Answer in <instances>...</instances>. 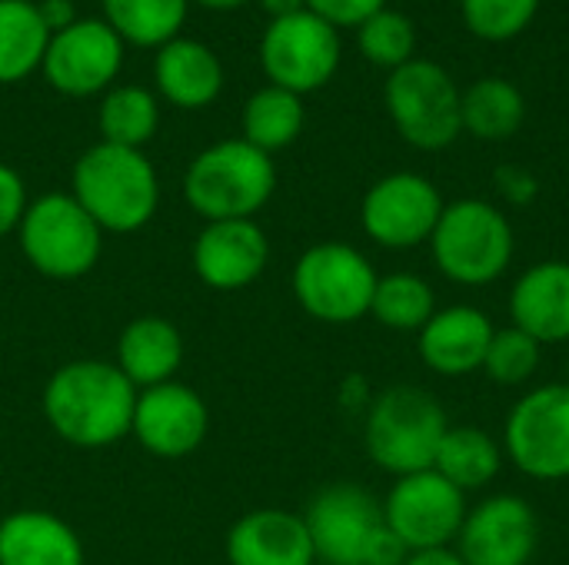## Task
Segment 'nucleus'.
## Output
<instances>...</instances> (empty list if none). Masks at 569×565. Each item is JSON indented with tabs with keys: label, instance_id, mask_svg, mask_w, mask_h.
Returning a JSON list of instances; mask_svg holds the SVG:
<instances>
[{
	"label": "nucleus",
	"instance_id": "1",
	"mask_svg": "<svg viewBox=\"0 0 569 565\" xmlns=\"http://www.w3.org/2000/svg\"><path fill=\"white\" fill-rule=\"evenodd\" d=\"M137 386L107 360H73L53 370L40 410L47 426L70 446L103 450L130 436Z\"/></svg>",
	"mask_w": 569,
	"mask_h": 565
},
{
	"label": "nucleus",
	"instance_id": "2",
	"mask_svg": "<svg viewBox=\"0 0 569 565\" xmlns=\"http://www.w3.org/2000/svg\"><path fill=\"white\" fill-rule=\"evenodd\" d=\"M73 200L93 216L103 233H137L160 210V180L143 150L93 143L70 173Z\"/></svg>",
	"mask_w": 569,
	"mask_h": 565
},
{
	"label": "nucleus",
	"instance_id": "3",
	"mask_svg": "<svg viewBox=\"0 0 569 565\" xmlns=\"http://www.w3.org/2000/svg\"><path fill=\"white\" fill-rule=\"evenodd\" d=\"M277 190L273 157L243 137L203 147L183 173V200L203 220H253Z\"/></svg>",
	"mask_w": 569,
	"mask_h": 565
},
{
	"label": "nucleus",
	"instance_id": "4",
	"mask_svg": "<svg viewBox=\"0 0 569 565\" xmlns=\"http://www.w3.org/2000/svg\"><path fill=\"white\" fill-rule=\"evenodd\" d=\"M447 426V413L433 393L420 386H390L367 410L363 446L383 473L400 480L433 470V456Z\"/></svg>",
	"mask_w": 569,
	"mask_h": 565
},
{
	"label": "nucleus",
	"instance_id": "5",
	"mask_svg": "<svg viewBox=\"0 0 569 565\" xmlns=\"http://www.w3.org/2000/svg\"><path fill=\"white\" fill-rule=\"evenodd\" d=\"M517 236L503 210L487 200L447 203L430 236L437 270L460 286H487L513 263Z\"/></svg>",
	"mask_w": 569,
	"mask_h": 565
},
{
	"label": "nucleus",
	"instance_id": "6",
	"mask_svg": "<svg viewBox=\"0 0 569 565\" xmlns=\"http://www.w3.org/2000/svg\"><path fill=\"white\" fill-rule=\"evenodd\" d=\"M103 236L107 233L73 200L70 190L30 200L17 226V243L27 263L57 283L87 276L103 253Z\"/></svg>",
	"mask_w": 569,
	"mask_h": 565
},
{
	"label": "nucleus",
	"instance_id": "7",
	"mask_svg": "<svg viewBox=\"0 0 569 565\" xmlns=\"http://www.w3.org/2000/svg\"><path fill=\"white\" fill-rule=\"evenodd\" d=\"M373 263L350 243L323 240L300 253L293 266V296L300 310L320 323L347 326L370 313L377 290Z\"/></svg>",
	"mask_w": 569,
	"mask_h": 565
},
{
	"label": "nucleus",
	"instance_id": "8",
	"mask_svg": "<svg viewBox=\"0 0 569 565\" xmlns=\"http://www.w3.org/2000/svg\"><path fill=\"white\" fill-rule=\"evenodd\" d=\"M383 103L400 137L417 150H443L463 130L460 90L453 77L433 60L413 57L403 67L390 70Z\"/></svg>",
	"mask_w": 569,
	"mask_h": 565
},
{
	"label": "nucleus",
	"instance_id": "9",
	"mask_svg": "<svg viewBox=\"0 0 569 565\" xmlns=\"http://www.w3.org/2000/svg\"><path fill=\"white\" fill-rule=\"evenodd\" d=\"M503 456L530 480H569V386L547 383L520 396L503 426Z\"/></svg>",
	"mask_w": 569,
	"mask_h": 565
},
{
	"label": "nucleus",
	"instance_id": "10",
	"mask_svg": "<svg viewBox=\"0 0 569 565\" xmlns=\"http://www.w3.org/2000/svg\"><path fill=\"white\" fill-rule=\"evenodd\" d=\"M340 30L310 10L270 20L260 37V67L273 87L297 97L327 87L340 67Z\"/></svg>",
	"mask_w": 569,
	"mask_h": 565
},
{
	"label": "nucleus",
	"instance_id": "11",
	"mask_svg": "<svg viewBox=\"0 0 569 565\" xmlns=\"http://www.w3.org/2000/svg\"><path fill=\"white\" fill-rule=\"evenodd\" d=\"M123 50L127 43L103 17H80L67 30L50 33L40 73L60 97H103L123 70Z\"/></svg>",
	"mask_w": 569,
	"mask_h": 565
},
{
	"label": "nucleus",
	"instance_id": "12",
	"mask_svg": "<svg viewBox=\"0 0 569 565\" xmlns=\"http://www.w3.org/2000/svg\"><path fill=\"white\" fill-rule=\"evenodd\" d=\"M463 519L467 493H460L437 470L400 476L383 500V523L407 543L410 553L453 546Z\"/></svg>",
	"mask_w": 569,
	"mask_h": 565
},
{
	"label": "nucleus",
	"instance_id": "13",
	"mask_svg": "<svg viewBox=\"0 0 569 565\" xmlns=\"http://www.w3.org/2000/svg\"><path fill=\"white\" fill-rule=\"evenodd\" d=\"M443 206L440 190L427 176L403 170L377 180L363 193L360 226L383 250H413L430 243Z\"/></svg>",
	"mask_w": 569,
	"mask_h": 565
},
{
	"label": "nucleus",
	"instance_id": "14",
	"mask_svg": "<svg viewBox=\"0 0 569 565\" xmlns=\"http://www.w3.org/2000/svg\"><path fill=\"white\" fill-rule=\"evenodd\" d=\"M317 563L363 565L370 543L383 529V503L357 483L320 490L303 513Z\"/></svg>",
	"mask_w": 569,
	"mask_h": 565
},
{
	"label": "nucleus",
	"instance_id": "15",
	"mask_svg": "<svg viewBox=\"0 0 569 565\" xmlns=\"http://www.w3.org/2000/svg\"><path fill=\"white\" fill-rule=\"evenodd\" d=\"M210 433V410L187 383H160L137 393L130 436L157 460H183L203 446Z\"/></svg>",
	"mask_w": 569,
	"mask_h": 565
},
{
	"label": "nucleus",
	"instance_id": "16",
	"mask_svg": "<svg viewBox=\"0 0 569 565\" xmlns=\"http://www.w3.org/2000/svg\"><path fill=\"white\" fill-rule=\"evenodd\" d=\"M540 523L523 496L500 493L467 509L457 553L467 565H527L537 553Z\"/></svg>",
	"mask_w": 569,
	"mask_h": 565
},
{
	"label": "nucleus",
	"instance_id": "17",
	"mask_svg": "<svg viewBox=\"0 0 569 565\" xmlns=\"http://www.w3.org/2000/svg\"><path fill=\"white\" fill-rule=\"evenodd\" d=\"M190 260L203 286L233 293L263 276L270 263V240L257 220H217L203 223Z\"/></svg>",
	"mask_w": 569,
	"mask_h": 565
},
{
	"label": "nucleus",
	"instance_id": "18",
	"mask_svg": "<svg viewBox=\"0 0 569 565\" xmlns=\"http://www.w3.org/2000/svg\"><path fill=\"white\" fill-rule=\"evenodd\" d=\"M230 565H317L303 516L290 509H250L227 533Z\"/></svg>",
	"mask_w": 569,
	"mask_h": 565
},
{
	"label": "nucleus",
	"instance_id": "19",
	"mask_svg": "<svg viewBox=\"0 0 569 565\" xmlns=\"http://www.w3.org/2000/svg\"><path fill=\"white\" fill-rule=\"evenodd\" d=\"M493 320L477 306H447L430 316L420 336V360L440 376H467L483 370L487 350L493 343Z\"/></svg>",
	"mask_w": 569,
	"mask_h": 565
},
{
	"label": "nucleus",
	"instance_id": "20",
	"mask_svg": "<svg viewBox=\"0 0 569 565\" xmlns=\"http://www.w3.org/2000/svg\"><path fill=\"white\" fill-rule=\"evenodd\" d=\"M227 83L220 57L197 37H177L153 57V93L180 110H203L220 100Z\"/></svg>",
	"mask_w": 569,
	"mask_h": 565
},
{
	"label": "nucleus",
	"instance_id": "21",
	"mask_svg": "<svg viewBox=\"0 0 569 565\" xmlns=\"http://www.w3.org/2000/svg\"><path fill=\"white\" fill-rule=\"evenodd\" d=\"M510 323L537 343H569V263L527 266L510 290Z\"/></svg>",
	"mask_w": 569,
	"mask_h": 565
},
{
	"label": "nucleus",
	"instance_id": "22",
	"mask_svg": "<svg viewBox=\"0 0 569 565\" xmlns=\"http://www.w3.org/2000/svg\"><path fill=\"white\" fill-rule=\"evenodd\" d=\"M83 543L47 509H17L0 519V565H83Z\"/></svg>",
	"mask_w": 569,
	"mask_h": 565
},
{
	"label": "nucleus",
	"instance_id": "23",
	"mask_svg": "<svg viewBox=\"0 0 569 565\" xmlns=\"http://www.w3.org/2000/svg\"><path fill=\"white\" fill-rule=\"evenodd\" d=\"M187 346L177 323L163 316H137L120 330L117 370L140 390L170 383L183 366Z\"/></svg>",
	"mask_w": 569,
	"mask_h": 565
},
{
	"label": "nucleus",
	"instance_id": "24",
	"mask_svg": "<svg viewBox=\"0 0 569 565\" xmlns=\"http://www.w3.org/2000/svg\"><path fill=\"white\" fill-rule=\"evenodd\" d=\"M433 470L460 493H473L500 476L503 446L480 426H447L433 456Z\"/></svg>",
	"mask_w": 569,
	"mask_h": 565
},
{
	"label": "nucleus",
	"instance_id": "25",
	"mask_svg": "<svg viewBox=\"0 0 569 565\" xmlns=\"http://www.w3.org/2000/svg\"><path fill=\"white\" fill-rule=\"evenodd\" d=\"M50 30L33 0H0V87L40 73Z\"/></svg>",
	"mask_w": 569,
	"mask_h": 565
},
{
	"label": "nucleus",
	"instance_id": "26",
	"mask_svg": "<svg viewBox=\"0 0 569 565\" xmlns=\"http://www.w3.org/2000/svg\"><path fill=\"white\" fill-rule=\"evenodd\" d=\"M160 127V97L140 83L110 87L97 107V130L103 143L143 150Z\"/></svg>",
	"mask_w": 569,
	"mask_h": 565
},
{
	"label": "nucleus",
	"instance_id": "27",
	"mask_svg": "<svg viewBox=\"0 0 569 565\" xmlns=\"http://www.w3.org/2000/svg\"><path fill=\"white\" fill-rule=\"evenodd\" d=\"M100 10L127 47L160 50L180 37L190 0H100Z\"/></svg>",
	"mask_w": 569,
	"mask_h": 565
},
{
	"label": "nucleus",
	"instance_id": "28",
	"mask_svg": "<svg viewBox=\"0 0 569 565\" xmlns=\"http://www.w3.org/2000/svg\"><path fill=\"white\" fill-rule=\"evenodd\" d=\"M240 123H243V140L273 157L277 150H287L303 133L307 123L303 97L267 83L247 97Z\"/></svg>",
	"mask_w": 569,
	"mask_h": 565
},
{
	"label": "nucleus",
	"instance_id": "29",
	"mask_svg": "<svg viewBox=\"0 0 569 565\" xmlns=\"http://www.w3.org/2000/svg\"><path fill=\"white\" fill-rule=\"evenodd\" d=\"M523 93L503 77H483L460 93V123L477 140H507L523 127Z\"/></svg>",
	"mask_w": 569,
	"mask_h": 565
},
{
	"label": "nucleus",
	"instance_id": "30",
	"mask_svg": "<svg viewBox=\"0 0 569 565\" xmlns=\"http://www.w3.org/2000/svg\"><path fill=\"white\" fill-rule=\"evenodd\" d=\"M437 313L433 286L417 273H387L377 280L370 316L397 333H420Z\"/></svg>",
	"mask_w": 569,
	"mask_h": 565
},
{
	"label": "nucleus",
	"instance_id": "31",
	"mask_svg": "<svg viewBox=\"0 0 569 565\" xmlns=\"http://www.w3.org/2000/svg\"><path fill=\"white\" fill-rule=\"evenodd\" d=\"M357 43H360V53L370 63L397 70L407 60H413L417 30H413V23L400 10L383 7V10H377L370 20H363L357 27Z\"/></svg>",
	"mask_w": 569,
	"mask_h": 565
},
{
	"label": "nucleus",
	"instance_id": "32",
	"mask_svg": "<svg viewBox=\"0 0 569 565\" xmlns=\"http://www.w3.org/2000/svg\"><path fill=\"white\" fill-rule=\"evenodd\" d=\"M543 360V343H537L530 333L507 326L493 333V343L483 360V373L500 386H523L537 376Z\"/></svg>",
	"mask_w": 569,
	"mask_h": 565
},
{
	"label": "nucleus",
	"instance_id": "33",
	"mask_svg": "<svg viewBox=\"0 0 569 565\" xmlns=\"http://www.w3.org/2000/svg\"><path fill=\"white\" fill-rule=\"evenodd\" d=\"M460 10L473 37L503 43L530 27L540 10V0H460Z\"/></svg>",
	"mask_w": 569,
	"mask_h": 565
},
{
	"label": "nucleus",
	"instance_id": "34",
	"mask_svg": "<svg viewBox=\"0 0 569 565\" xmlns=\"http://www.w3.org/2000/svg\"><path fill=\"white\" fill-rule=\"evenodd\" d=\"M387 0H307V10L327 20L330 27H360L377 10H383Z\"/></svg>",
	"mask_w": 569,
	"mask_h": 565
},
{
	"label": "nucleus",
	"instance_id": "35",
	"mask_svg": "<svg viewBox=\"0 0 569 565\" xmlns=\"http://www.w3.org/2000/svg\"><path fill=\"white\" fill-rule=\"evenodd\" d=\"M27 203H30V200H27L23 176H20L13 167L0 163V240L10 236V233H17Z\"/></svg>",
	"mask_w": 569,
	"mask_h": 565
},
{
	"label": "nucleus",
	"instance_id": "36",
	"mask_svg": "<svg viewBox=\"0 0 569 565\" xmlns=\"http://www.w3.org/2000/svg\"><path fill=\"white\" fill-rule=\"evenodd\" d=\"M497 186L510 203H520V206H527L537 196V180L523 167H500L497 170Z\"/></svg>",
	"mask_w": 569,
	"mask_h": 565
},
{
	"label": "nucleus",
	"instance_id": "37",
	"mask_svg": "<svg viewBox=\"0 0 569 565\" xmlns=\"http://www.w3.org/2000/svg\"><path fill=\"white\" fill-rule=\"evenodd\" d=\"M37 7H40V17H43V23H47L50 33H60V30H67L70 23L80 20L73 0H40Z\"/></svg>",
	"mask_w": 569,
	"mask_h": 565
},
{
	"label": "nucleus",
	"instance_id": "38",
	"mask_svg": "<svg viewBox=\"0 0 569 565\" xmlns=\"http://www.w3.org/2000/svg\"><path fill=\"white\" fill-rule=\"evenodd\" d=\"M403 565H467L463 556L450 546L443 549H420V553H410V559Z\"/></svg>",
	"mask_w": 569,
	"mask_h": 565
},
{
	"label": "nucleus",
	"instance_id": "39",
	"mask_svg": "<svg viewBox=\"0 0 569 565\" xmlns=\"http://www.w3.org/2000/svg\"><path fill=\"white\" fill-rule=\"evenodd\" d=\"M257 3L270 13V20H280V17L307 10V0H257Z\"/></svg>",
	"mask_w": 569,
	"mask_h": 565
},
{
	"label": "nucleus",
	"instance_id": "40",
	"mask_svg": "<svg viewBox=\"0 0 569 565\" xmlns=\"http://www.w3.org/2000/svg\"><path fill=\"white\" fill-rule=\"evenodd\" d=\"M190 3H200V7H207V10H237V7H243L247 0H190Z\"/></svg>",
	"mask_w": 569,
	"mask_h": 565
},
{
	"label": "nucleus",
	"instance_id": "41",
	"mask_svg": "<svg viewBox=\"0 0 569 565\" xmlns=\"http://www.w3.org/2000/svg\"><path fill=\"white\" fill-rule=\"evenodd\" d=\"M567 386H569V363H567Z\"/></svg>",
	"mask_w": 569,
	"mask_h": 565
}]
</instances>
